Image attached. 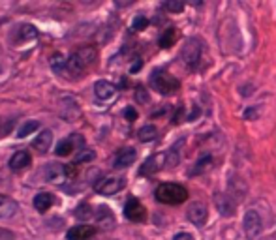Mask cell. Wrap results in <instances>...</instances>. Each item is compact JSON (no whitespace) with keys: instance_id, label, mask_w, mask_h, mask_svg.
I'll list each match as a JSON object with an SVG mask.
<instances>
[{"instance_id":"1","label":"cell","mask_w":276,"mask_h":240,"mask_svg":"<svg viewBox=\"0 0 276 240\" xmlns=\"http://www.w3.org/2000/svg\"><path fill=\"white\" fill-rule=\"evenodd\" d=\"M156 199L163 205H180L188 199V191L180 184L165 182L156 188Z\"/></svg>"},{"instance_id":"2","label":"cell","mask_w":276,"mask_h":240,"mask_svg":"<svg viewBox=\"0 0 276 240\" xmlns=\"http://www.w3.org/2000/svg\"><path fill=\"white\" fill-rule=\"evenodd\" d=\"M201 53H203V45L199 42L198 38H190L186 40V43L182 45V51H180V57H182V62L188 66V68H196L199 64V58H201Z\"/></svg>"},{"instance_id":"3","label":"cell","mask_w":276,"mask_h":240,"mask_svg":"<svg viewBox=\"0 0 276 240\" xmlns=\"http://www.w3.org/2000/svg\"><path fill=\"white\" fill-rule=\"evenodd\" d=\"M150 85L154 86V90H158L160 94H173L175 90H178L180 83L165 71H154L152 77H150Z\"/></svg>"},{"instance_id":"4","label":"cell","mask_w":276,"mask_h":240,"mask_svg":"<svg viewBox=\"0 0 276 240\" xmlns=\"http://www.w3.org/2000/svg\"><path fill=\"white\" fill-rule=\"evenodd\" d=\"M261 229H263V223H261V218L259 214L255 210H248L242 218V231L246 234L248 238H257L261 234Z\"/></svg>"},{"instance_id":"5","label":"cell","mask_w":276,"mask_h":240,"mask_svg":"<svg viewBox=\"0 0 276 240\" xmlns=\"http://www.w3.org/2000/svg\"><path fill=\"white\" fill-rule=\"evenodd\" d=\"M126 186V180L122 177H106V178H100L94 190L102 193V195H115L117 191H121L122 188Z\"/></svg>"},{"instance_id":"6","label":"cell","mask_w":276,"mask_h":240,"mask_svg":"<svg viewBox=\"0 0 276 240\" xmlns=\"http://www.w3.org/2000/svg\"><path fill=\"white\" fill-rule=\"evenodd\" d=\"M43 178L51 184H64L68 178V167L62 163H47L43 167Z\"/></svg>"},{"instance_id":"7","label":"cell","mask_w":276,"mask_h":240,"mask_svg":"<svg viewBox=\"0 0 276 240\" xmlns=\"http://www.w3.org/2000/svg\"><path fill=\"white\" fill-rule=\"evenodd\" d=\"M186 216H188V219H190L196 227H203L207 223V219H209L207 205L205 203H201V201L192 203V205L188 206V210H186Z\"/></svg>"},{"instance_id":"8","label":"cell","mask_w":276,"mask_h":240,"mask_svg":"<svg viewBox=\"0 0 276 240\" xmlns=\"http://www.w3.org/2000/svg\"><path fill=\"white\" fill-rule=\"evenodd\" d=\"M214 206H216V210H218L222 216H226V218L235 216V210H237L235 199L231 197V195H227V193H216V195H214Z\"/></svg>"},{"instance_id":"9","label":"cell","mask_w":276,"mask_h":240,"mask_svg":"<svg viewBox=\"0 0 276 240\" xmlns=\"http://www.w3.org/2000/svg\"><path fill=\"white\" fill-rule=\"evenodd\" d=\"M94 96L100 101H109V99H113L117 96V86L106 81V79H100V81L94 83Z\"/></svg>"},{"instance_id":"10","label":"cell","mask_w":276,"mask_h":240,"mask_svg":"<svg viewBox=\"0 0 276 240\" xmlns=\"http://www.w3.org/2000/svg\"><path fill=\"white\" fill-rule=\"evenodd\" d=\"M137 160V150L132 149V147H126V149H121L117 152L113 160V165L117 169H124L128 165H132V163Z\"/></svg>"},{"instance_id":"11","label":"cell","mask_w":276,"mask_h":240,"mask_svg":"<svg viewBox=\"0 0 276 240\" xmlns=\"http://www.w3.org/2000/svg\"><path fill=\"white\" fill-rule=\"evenodd\" d=\"M124 214H126L128 219H132V221H143L145 216H147V212H145V206L137 201V199H130L124 206Z\"/></svg>"},{"instance_id":"12","label":"cell","mask_w":276,"mask_h":240,"mask_svg":"<svg viewBox=\"0 0 276 240\" xmlns=\"http://www.w3.org/2000/svg\"><path fill=\"white\" fill-rule=\"evenodd\" d=\"M94 234H96V229L92 225H75L68 231L66 238L68 240H92L94 238Z\"/></svg>"},{"instance_id":"13","label":"cell","mask_w":276,"mask_h":240,"mask_svg":"<svg viewBox=\"0 0 276 240\" xmlns=\"http://www.w3.org/2000/svg\"><path fill=\"white\" fill-rule=\"evenodd\" d=\"M96 223H98L100 229H104V231H111L117 221H115L113 212L109 210L107 206H100L98 212H96Z\"/></svg>"},{"instance_id":"14","label":"cell","mask_w":276,"mask_h":240,"mask_svg":"<svg viewBox=\"0 0 276 240\" xmlns=\"http://www.w3.org/2000/svg\"><path fill=\"white\" fill-rule=\"evenodd\" d=\"M30 163H32V156H30L27 150H17V152L12 156V160H10V167L14 171H23L27 169Z\"/></svg>"},{"instance_id":"15","label":"cell","mask_w":276,"mask_h":240,"mask_svg":"<svg viewBox=\"0 0 276 240\" xmlns=\"http://www.w3.org/2000/svg\"><path fill=\"white\" fill-rule=\"evenodd\" d=\"M51 145H53V132H51V130H43L42 134L38 135L34 141H32V147H34L40 154L49 152Z\"/></svg>"},{"instance_id":"16","label":"cell","mask_w":276,"mask_h":240,"mask_svg":"<svg viewBox=\"0 0 276 240\" xmlns=\"http://www.w3.org/2000/svg\"><path fill=\"white\" fill-rule=\"evenodd\" d=\"M17 212V203L14 199L6 197V195H0V219H10L15 216Z\"/></svg>"},{"instance_id":"17","label":"cell","mask_w":276,"mask_h":240,"mask_svg":"<svg viewBox=\"0 0 276 240\" xmlns=\"http://www.w3.org/2000/svg\"><path fill=\"white\" fill-rule=\"evenodd\" d=\"M32 203H34V208L38 212H47L51 206L55 205V197L51 193H47V191H40Z\"/></svg>"},{"instance_id":"18","label":"cell","mask_w":276,"mask_h":240,"mask_svg":"<svg viewBox=\"0 0 276 240\" xmlns=\"http://www.w3.org/2000/svg\"><path fill=\"white\" fill-rule=\"evenodd\" d=\"M163 160H165V154L152 156V158H149L147 162L143 163V167H141V175H152V173H156V171H160V169H162Z\"/></svg>"},{"instance_id":"19","label":"cell","mask_w":276,"mask_h":240,"mask_svg":"<svg viewBox=\"0 0 276 240\" xmlns=\"http://www.w3.org/2000/svg\"><path fill=\"white\" fill-rule=\"evenodd\" d=\"M75 55H77V58L83 62V66H90L94 60H96V57H98V51H96V47H92V45H85V47H81V49L75 51Z\"/></svg>"},{"instance_id":"20","label":"cell","mask_w":276,"mask_h":240,"mask_svg":"<svg viewBox=\"0 0 276 240\" xmlns=\"http://www.w3.org/2000/svg\"><path fill=\"white\" fill-rule=\"evenodd\" d=\"M211 165H213V156L211 154L201 156L198 162H196V167L192 169V175H201V173L211 169Z\"/></svg>"},{"instance_id":"21","label":"cell","mask_w":276,"mask_h":240,"mask_svg":"<svg viewBox=\"0 0 276 240\" xmlns=\"http://www.w3.org/2000/svg\"><path fill=\"white\" fill-rule=\"evenodd\" d=\"M49 66L55 73H64L66 68H68V60H64V57L60 53H55V55L49 58Z\"/></svg>"},{"instance_id":"22","label":"cell","mask_w":276,"mask_h":240,"mask_svg":"<svg viewBox=\"0 0 276 240\" xmlns=\"http://www.w3.org/2000/svg\"><path fill=\"white\" fill-rule=\"evenodd\" d=\"M156 135H158V130H156L152 124H149V126H143L139 132H137V137H139V141L141 143H150L156 139Z\"/></svg>"},{"instance_id":"23","label":"cell","mask_w":276,"mask_h":240,"mask_svg":"<svg viewBox=\"0 0 276 240\" xmlns=\"http://www.w3.org/2000/svg\"><path fill=\"white\" fill-rule=\"evenodd\" d=\"M36 130H40V122H38V120H27V122L17 130V137H19V139H25L27 135L34 134Z\"/></svg>"},{"instance_id":"24","label":"cell","mask_w":276,"mask_h":240,"mask_svg":"<svg viewBox=\"0 0 276 240\" xmlns=\"http://www.w3.org/2000/svg\"><path fill=\"white\" fill-rule=\"evenodd\" d=\"M68 71H70L71 75H75V77H79L83 71H85V66H83V62L77 58V55L73 53L70 58H68Z\"/></svg>"},{"instance_id":"25","label":"cell","mask_w":276,"mask_h":240,"mask_svg":"<svg viewBox=\"0 0 276 240\" xmlns=\"http://www.w3.org/2000/svg\"><path fill=\"white\" fill-rule=\"evenodd\" d=\"M73 216H75L77 219H83V221H86V219H90L92 216H94V210H92V206L88 205V203H81V205L75 208Z\"/></svg>"},{"instance_id":"26","label":"cell","mask_w":276,"mask_h":240,"mask_svg":"<svg viewBox=\"0 0 276 240\" xmlns=\"http://www.w3.org/2000/svg\"><path fill=\"white\" fill-rule=\"evenodd\" d=\"M175 40H177V30L167 29L162 34V38H160V45H162V47H171V45L175 43Z\"/></svg>"},{"instance_id":"27","label":"cell","mask_w":276,"mask_h":240,"mask_svg":"<svg viewBox=\"0 0 276 240\" xmlns=\"http://www.w3.org/2000/svg\"><path fill=\"white\" fill-rule=\"evenodd\" d=\"M96 158V152L90 149H81L75 156V163H88Z\"/></svg>"},{"instance_id":"28","label":"cell","mask_w":276,"mask_h":240,"mask_svg":"<svg viewBox=\"0 0 276 240\" xmlns=\"http://www.w3.org/2000/svg\"><path fill=\"white\" fill-rule=\"evenodd\" d=\"M73 149H75V147H73L71 139H64V141H60L57 145V150H55V152H57L58 156H68V154H71V150Z\"/></svg>"},{"instance_id":"29","label":"cell","mask_w":276,"mask_h":240,"mask_svg":"<svg viewBox=\"0 0 276 240\" xmlns=\"http://www.w3.org/2000/svg\"><path fill=\"white\" fill-rule=\"evenodd\" d=\"M19 34H21L23 40H34L36 36H38V30H36L32 25H23L21 30H19Z\"/></svg>"},{"instance_id":"30","label":"cell","mask_w":276,"mask_h":240,"mask_svg":"<svg viewBox=\"0 0 276 240\" xmlns=\"http://www.w3.org/2000/svg\"><path fill=\"white\" fill-rule=\"evenodd\" d=\"M147 25H149V21H147V17L145 15H135V19L132 21V30H145L147 29Z\"/></svg>"},{"instance_id":"31","label":"cell","mask_w":276,"mask_h":240,"mask_svg":"<svg viewBox=\"0 0 276 240\" xmlns=\"http://www.w3.org/2000/svg\"><path fill=\"white\" fill-rule=\"evenodd\" d=\"M165 165L167 167H177L178 165V152L177 149H171L167 154H165Z\"/></svg>"},{"instance_id":"32","label":"cell","mask_w":276,"mask_h":240,"mask_svg":"<svg viewBox=\"0 0 276 240\" xmlns=\"http://www.w3.org/2000/svg\"><path fill=\"white\" fill-rule=\"evenodd\" d=\"M163 8H165L167 12H182L184 4H182V2H175V0H169V2H163Z\"/></svg>"},{"instance_id":"33","label":"cell","mask_w":276,"mask_h":240,"mask_svg":"<svg viewBox=\"0 0 276 240\" xmlns=\"http://www.w3.org/2000/svg\"><path fill=\"white\" fill-rule=\"evenodd\" d=\"M135 99H137L139 103H147V101H149L147 90H145V88H137V90H135Z\"/></svg>"},{"instance_id":"34","label":"cell","mask_w":276,"mask_h":240,"mask_svg":"<svg viewBox=\"0 0 276 240\" xmlns=\"http://www.w3.org/2000/svg\"><path fill=\"white\" fill-rule=\"evenodd\" d=\"M124 116H126L128 120H135L137 118V113H135L134 107H126V109H124Z\"/></svg>"},{"instance_id":"35","label":"cell","mask_w":276,"mask_h":240,"mask_svg":"<svg viewBox=\"0 0 276 240\" xmlns=\"http://www.w3.org/2000/svg\"><path fill=\"white\" fill-rule=\"evenodd\" d=\"M173 240H194V234L190 233H177L173 236Z\"/></svg>"},{"instance_id":"36","label":"cell","mask_w":276,"mask_h":240,"mask_svg":"<svg viewBox=\"0 0 276 240\" xmlns=\"http://www.w3.org/2000/svg\"><path fill=\"white\" fill-rule=\"evenodd\" d=\"M255 114H257V111H255V109H248V111H246V113H244V118H254V116H255Z\"/></svg>"},{"instance_id":"37","label":"cell","mask_w":276,"mask_h":240,"mask_svg":"<svg viewBox=\"0 0 276 240\" xmlns=\"http://www.w3.org/2000/svg\"><path fill=\"white\" fill-rule=\"evenodd\" d=\"M139 68H141V60H137V62H135L134 66H132V71H137Z\"/></svg>"}]
</instances>
